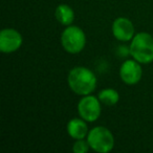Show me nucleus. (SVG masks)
I'll use <instances>...</instances> for the list:
<instances>
[{
	"label": "nucleus",
	"instance_id": "nucleus-4",
	"mask_svg": "<svg viewBox=\"0 0 153 153\" xmlns=\"http://www.w3.org/2000/svg\"><path fill=\"white\" fill-rule=\"evenodd\" d=\"M61 44L68 53L76 55L81 53L86 45V35L81 27L68 25L61 34Z\"/></svg>",
	"mask_w": 153,
	"mask_h": 153
},
{
	"label": "nucleus",
	"instance_id": "nucleus-8",
	"mask_svg": "<svg viewBox=\"0 0 153 153\" xmlns=\"http://www.w3.org/2000/svg\"><path fill=\"white\" fill-rule=\"evenodd\" d=\"M112 34L114 38L122 42L131 41L134 37V25L128 18L119 17L112 23Z\"/></svg>",
	"mask_w": 153,
	"mask_h": 153
},
{
	"label": "nucleus",
	"instance_id": "nucleus-12",
	"mask_svg": "<svg viewBox=\"0 0 153 153\" xmlns=\"http://www.w3.org/2000/svg\"><path fill=\"white\" fill-rule=\"evenodd\" d=\"M90 149L87 140H76L72 145V152L74 153H87Z\"/></svg>",
	"mask_w": 153,
	"mask_h": 153
},
{
	"label": "nucleus",
	"instance_id": "nucleus-7",
	"mask_svg": "<svg viewBox=\"0 0 153 153\" xmlns=\"http://www.w3.org/2000/svg\"><path fill=\"white\" fill-rule=\"evenodd\" d=\"M23 39L18 30L3 28L0 32V51L3 53H12L21 47Z\"/></svg>",
	"mask_w": 153,
	"mask_h": 153
},
{
	"label": "nucleus",
	"instance_id": "nucleus-2",
	"mask_svg": "<svg viewBox=\"0 0 153 153\" xmlns=\"http://www.w3.org/2000/svg\"><path fill=\"white\" fill-rule=\"evenodd\" d=\"M130 55L140 64L153 62V36L149 33L134 35L130 43Z\"/></svg>",
	"mask_w": 153,
	"mask_h": 153
},
{
	"label": "nucleus",
	"instance_id": "nucleus-1",
	"mask_svg": "<svg viewBox=\"0 0 153 153\" xmlns=\"http://www.w3.org/2000/svg\"><path fill=\"white\" fill-rule=\"evenodd\" d=\"M67 83L74 94L84 97L94 91L97 87V76L89 68L78 66L70 69Z\"/></svg>",
	"mask_w": 153,
	"mask_h": 153
},
{
	"label": "nucleus",
	"instance_id": "nucleus-6",
	"mask_svg": "<svg viewBox=\"0 0 153 153\" xmlns=\"http://www.w3.org/2000/svg\"><path fill=\"white\" fill-rule=\"evenodd\" d=\"M143 69L140 63L136 60H126L120 67L121 80L127 85H135L140 81Z\"/></svg>",
	"mask_w": 153,
	"mask_h": 153
},
{
	"label": "nucleus",
	"instance_id": "nucleus-11",
	"mask_svg": "<svg viewBox=\"0 0 153 153\" xmlns=\"http://www.w3.org/2000/svg\"><path fill=\"white\" fill-rule=\"evenodd\" d=\"M98 98L102 104L106 105V106H113L119 102L120 94L113 88H105L99 92Z\"/></svg>",
	"mask_w": 153,
	"mask_h": 153
},
{
	"label": "nucleus",
	"instance_id": "nucleus-10",
	"mask_svg": "<svg viewBox=\"0 0 153 153\" xmlns=\"http://www.w3.org/2000/svg\"><path fill=\"white\" fill-rule=\"evenodd\" d=\"M55 17L58 22L62 25H71V23L74 20V12L69 5L67 4H60L56 7Z\"/></svg>",
	"mask_w": 153,
	"mask_h": 153
},
{
	"label": "nucleus",
	"instance_id": "nucleus-9",
	"mask_svg": "<svg viewBox=\"0 0 153 153\" xmlns=\"http://www.w3.org/2000/svg\"><path fill=\"white\" fill-rule=\"evenodd\" d=\"M67 130L68 135L74 140H83V138L87 137L88 134V127L86 121H84L83 119H71L67 123Z\"/></svg>",
	"mask_w": 153,
	"mask_h": 153
},
{
	"label": "nucleus",
	"instance_id": "nucleus-3",
	"mask_svg": "<svg viewBox=\"0 0 153 153\" xmlns=\"http://www.w3.org/2000/svg\"><path fill=\"white\" fill-rule=\"evenodd\" d=\"M88 144L90 149L98 153L110 152L114 147V137L109 129L103 126H97L89 130L87 134Z\"/></svg>",
	"mask_w": 153,
	"mask_h": 153
},
{
	"label": "nucleus",
	"instance_id": "nucleus-5",
	"mask_svg": "<svg viewBox=\"0 0 153 153\" xmlns=\"http://www.w3.org/2000/svg\"><path fill=\"white\" fill-rule=\"evenodd\" d=\"M101 104L102 103L98 97L87 94L84 96L78 103V112L84 121L92 123L101 117V111H102Z\"/></svg>",
	"mask_w": 153,
	"mask_h": 153
}]
</instances>
